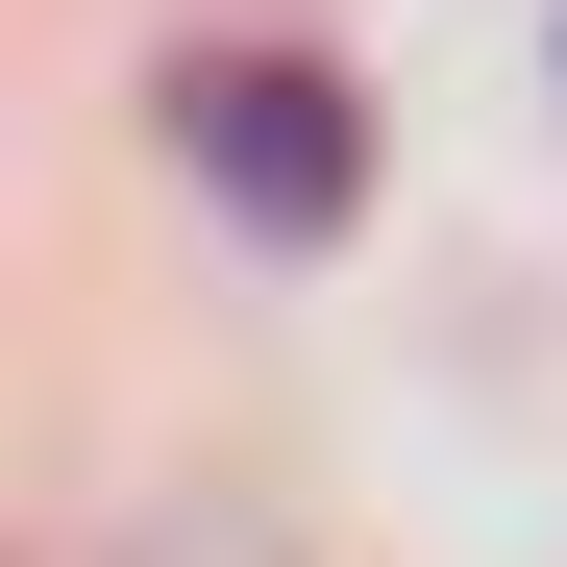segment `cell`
Instances as JSON below:
<instances>
[{
    "label": "cell",
    "mask_w": 567,
    "mask_h": 567,
    "mask_svg": "<svg viewBox=\"0 0 567 567\" xmlns=\"http://www.w3.org/2000/svg\"><path fill=\"white\" fill-rule=\"evenodd\" d=\"M173 148H198V198H223L247 247H321V223L370 198V124H346L321 50H198V74H173Z\"/></svg>",
    "instance_id": "1"
},
{
    "label": "cell",
    "mask_w": 567,
    "mask_h": 567,
    "mask_svg": "<svg viewBox=\"0 0 567 567\" xmlns=\"http://www.w3.org/2000/svg\"><path fill=\"white\" fill-rule=\"evenodd\" d=\"M124 567H297V543H271V494H173V518H148Z\"/></svg>",
    "instance_id": "2"
}]
</instances>
